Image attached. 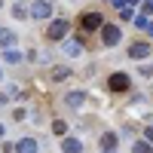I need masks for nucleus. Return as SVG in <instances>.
<instances>
[{
  "label": "nucleus",
  "mask_w": 153,
  "mask_h": 153,
  "mask_svg": "<svg viewBox=\"0 0 153 153\" xmlns=\"http://www.w3.org/2000/svg\"><path fill=\"white\" fill-rule=\"evenodd\" d=\"M68 34H71V22H68V19H55V22L46 28V40L58 43V40H65Z\"/></svg>",
  "instance_id": "2"
},
{
  "label": "nucleus",
  "mask_w": 153,
  "mask_h": 153,
  "mask_svg": "<svg viewBox=\"0 0 153 153\" xmlns=\"http://www.w3.org/2000/svg\"><path fill=\"white\" fill-rule=\"evenodd\" d=\"M107 89L110 92H129L132 89V80H129V74H110V80H107Z\"/></svg>",
  "instance_id": "4"
},
{
  "label": "nucleus",
  "mask_w": 153,
  "mask_h": 153,
  "mask_svg": "<svg viewBox=\"0 0 153 153\" xmlns=\"http://www.w3.org/2000/svg\"><path fill=\"white\" fill-rule=\"evenodd\" d=\"M16 153H40V144H37V138H22L16 144Z\"/></svg>",
  "instance_id": "7"
},
{
  "label": "nucleus",
  "mask_w": 153,
  "mask_h": 153,
  "mask_svg": "<svg viewBox=\"0 0 153 153\" xmlns=\"http://www.w3.org/2000/svg\"><path fill=\"white\" fill-rule=\"evenodd\" d=\"M150 52H153V46H150L147 40H135V43L129 46V55H132V58H147Z\"/></svg>",
  "instance_id": "5"
},
{
  "label": "nucleus",
  "mask_w": 153,
  "mask_h": 153,
  "mask_svg": "<svg viewBox=\"0 0 153 153\" xmlns=\"http://www.w3.org/2000/svg\"><path fill=\"white\" fill-rule=\"evenodd\" d=\"M104 153H117V150H104Z\"/></svg>",
  "instance_id": "16"
},
{
  "label": "nucleus",
  "mask_w": 153,
  "mask_h": 153,
  "mask_svg": "<svg viewBox=\"0 0 153 153\" xmlns=\"http://www.w3.org/2000/svg\"><path fill=\"white\" fill-rule=\"evenodd\" d=\"M117 144H120L117 132H104V135H101V147H104V150H117Z\"/></svg>",
  "instance_id": "9"
},
{
  "label": "nucleus",
  "mask_w": 153,
  "mask_h": 153,
  "mask_svg": "<svg viewBox=\"0 0 153 153\" xmlns=\"http://www.w3.org/2000/svg\"><path fill=\"white\" fill-rule=\"evenodd\" d=\"M101 46H117V43H123V31H120V25H113V22H107V25H101Z\"/></svg>",
  "instance_id": "1"
},
{
  "label": "nucleus",
  "mask_w": 153,
  "mask_h": 153,
  "mask_svg": "<svg viewBox=\"0 0 153 153\" xmlns=\"http://www.w3.org/2000/svg\"><path fill=\"white\" fill-rule=\"evenodd\" d=\"M0 6H3V0H0Z\"/></svg>",
  "instance_id": "19"
},
{
  "label": "nucleus",
  "mask_w": 153,
  "mask_h": 153,
  "mask_svg": "<svg viewBox=\"0 0 153 153\" xmlns=\"http://www.w3.org/2000/svg\"><path fill=\"white\" fill-rule=\"evenodd\" d=\"M61 153H83V141H76V138H65V141H61Z\"/></svg>",
  "instance_id": "8"
},
{
  "label": "nucleus",
  "mask_w": 153,
  "mask_h": 153,
  "mask_svg": "<svg viewBox=\"0 0 153 153\" xmlns=\"http://www.w3.org/2000/svg\"><path fill=\"white\" fill-rule=\"evenodd\" d=\"M144 135H147V144H153V126H147V129H144Z\"/></svg>",
  "instance_id": "15"
},
{
  "label": "nucleus",
  "mask_w": 153,
  "mask_h": 153,
  "mask_svg": "<svg viewBox=\"0 0 153 153\" xmlns=\"http://www.w3.org/2000/svg\"><path fill=\"white\" fill-rule=\"evenodd\" d=\"M101 25H104V19H101V12H83V16H80V28L86 31V34H92V31H98L101 28Z\"/></svg>",
  "instance_id": "3"
},
{
  "label": "nucleus",
  "mask_w": 153,
  "mask_h": 153,
  "mask_svg": "<svg viewBox=\"0 0 153 153\" xmlns=\"http://www.w3.org/2000/svg\"><path fill=\"white\" fill-rule=\"evenodd\" d=\"M0 135H3V126H0Z\"/></svg>",
  "instance_id": "17"
},
{
  "label": "nucleus",
  "mask_w": 153,
  "mask_h": 153,
  "mask_svg": "<svg viewBox=\"0 0 153 153\" xmlns=\"http://www.w3.org/2000/svg\"><path fill=\"white\" fill-rule=\"evenodd\" d=\"M31 16L34 19H49L52 16V3H49V0H37V3L31 6Z\"/></svg>",
  "instance_id": "6"
},
{
  "label": "nucleus",
  "mask_w": 153,
  "mask_h": 153,
  "mask_svg": "<svg viewBox=\"0 0 153 153\" xmlns=\"http://www.w3.org/2000/svg\"><path fill=\"white\" fill-rule=\"evenodd\" d=\"M68 101H71L74 107H76V104H83V92H71V98H68Z\"/></svg>",
  "instance_id": "13"
},
{
  "label": "nucleus",
  "mask_w": 153,
  "mask_h": 153,
  "mask_svg": "<svg viewBox=\"0 0 153 153\" xmlns=\"http://www.w3.org/2000/svg\"><path fill=\"white\" fill-rule=\"evenodd\" d=\"M52 132H55V135H65V132H68V123L55 120V123H52Z\"/></svg>",
  "instance_id": "12"
},
{
  "label": "nucleus",
  "mask_w": 153,
  "mask_h": 153,
  "mask_svg": "<svg viewBox=\"0 0 153 153\" xmlns=\"http://www.w3.org/2000/svg\"><path fill=\"white\" fill-rule=\"evenodd\" d=\"M132 153H153V147H150L147 141H135V144H132Z\"/></svg>",
  "instance_id": "10"
},
{
  "label": "nucleus",
  "mask_w": 153,
  "mask_h": 153,
  "mask_svg": "<svg viewBox=\"0 0 153 153\" xmlns=\"http://www.w3.org/2000/svg\"><path fill=\"white\" fill-rule=\"evenodd\" d=\"M12 16H19V19H25V16H28V9H25V6H12Z\"/></svg>",
  "instance_id": "14"
},
{
  "label": "nucleus",
  "mask_w": 153,
  "mask_h": 153,
  "mask_svg": "<svg viewBox=\"0 0 153 153\" xmlns=\"http://www.w3.org/2000/svg\"><path fill=\"white\" fill-rule=\"evenodd\" d=\"M0 80H3V71H0Z\"/></svg>",
  "instance_id": "18"
},
{
  "label": "nucleus",
  "mask_w": 153,
  "mask_h": 153,
  "mask_svg": "<svg viewBox=\"0 0 153 153\" xmlns=\"http://www.w3.org/2000/svg\"><path fill=\"white\" fill-rule=\"evenodd\" d=\"M16 43V34L12 31H0V46H12Z\"/></svg>",
  "instance_id": "11"
}]
</instances>
